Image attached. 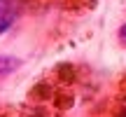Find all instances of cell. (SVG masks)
Wrapping results in <instances>:
<instances>
[{"label": "cell", "mask_w": 126, "mask_h": 117, "mask_svg": "<svg viewBox=\"0 0 126 117\" xmlns=\"http://www.w3.org/2000/svg\"><path fill=\"white\" fill-rule=\"evenodd\" d=\"M82 80V68L75 63H61L51 68L31 89L19 117H65L75 103V91Z\"/></svg>", "instance_id": "6da1fadb"}, {"label": "cell", "mask_w": 126, "mask_h": 117, "mask_svg": "<svg viewBox=\"0 0 126 117\" xmlns=\"http://www.w3.org/2000/svg\"><path fill=\"white\" fill-rule=\"evenodd\" d=\"M33 7H54L63 12H84L96 5V0H23Z\"/></svg>", "instance_id": "7a4b0ae2"}, {"label": "cell", "mask_w": 126, "mask_h": 117, "mask_svg": "<svg viewBox=\"0 0 126 117\" xmlns=\"http://www.w3.org/2000/svg\"><path fill=\"white\" fill-rule=\"evenodd\" d=\"M16 0H0V35L7 31L16 19Z\"/></svg>", "instance_id": "3957f363"}, {"label": "cell", "mask_w": 126, "mask_h": 117, "mask_svg": "<svg viewBox=\"0 0 126 117\" xmlns=\"http://www.w3.org/2000/svg\"><path fill=\"white\" fill-rule=\"evenodd\" d=\"M112 115L114 117H126V75L119 80V87L112 98Z\"/></svg>", "instance_id": "277c9868"}, {"label": "cell", "mask_w": 126, "mask_h": 117, "mask_svg": "<svg viewBox=\"0 0 126 117\" xmlns=\"http://www.w3.org/2000/svg\"><path fill=\"white\" fill-rule=\"evenodd\" d=\"M19 68V58L12 56H0V75H9Z\"/></svg>", "instance_id": "5b68a950"}, {"label": "cell", "mask_w": 126, "mask_h": 117, "mask_svg": "<svg viewBox=\"0 0 126 117\" xmlns=\"http://www.w3.org/2000/svg\"><path fill=\"white\" fill-rule=\"evenodd\" d=\"M0 117H16L14 110H9L7 105H0Z\"/></svg>", "instance_id": "8992f818"}, {"label": "cell", "mask_w": 126, "mask_h": 117, "mask_svg": "<svg viewBox=\"0 0 126 117\" xmlns=\"http://www.w3.org/2000/svg\"><path fill=\"white\" fill-rule=\"evenodd\" d=\"M119 38H122V42H126V26H122V31H119Z\"/></svg>", "instance_id": "52a82bcc"}]
</instances>
